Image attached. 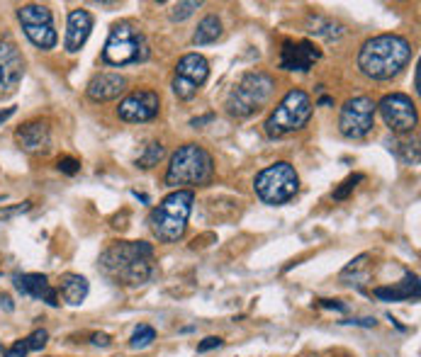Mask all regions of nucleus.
Segmentation results:
<instances>
[{
	"label": "nucleus",
	"mask_w": 421,
	"mask_h": 357,
	"mask_svg": "<svg viewBox=\"0 0 421 357\" xmlns=\"http://www.w3.org/2000/svg\"><path fill=\"white\" fill-rule=\"evenodd\" d=\"M412 61V44L402 35H377L363 42L358 68L370 80H390Z\"/></svg>",
	"instance_id": "1"
},
{
	"label": "nucleus",
	"mask_w": 421,
	"mask_h": 357,
	"mask_svg": "<svg viewBox=\"0 0 421 357\" xmlns=\"http://www.w3.org/2000/svg\"><path fill=\"white\" fill-rule=\"evenodd\" d=\"M195 195L193 190H176L163 197L161 205H156L149 214V226L158 243H178L188 229V219L193 212Z\"/></svg>",
	"instance_id": "2"
},
{
	"label": "nucleus",
	"mask_w": 421,
	"mask_h": 357,
	"mask_svg": "<svg viewBox=\"0 0 421 357\" xmlns=\"http://www.w3.org/2000/svg\"><path fill=\"white\" fill-rule=\"evenodd\" d=\"M275 92V78L266 71H249L242 75L232 92L227 95L224 109L232 119H249L251 114L261 112L271 102Z\"/></svg>",
	"instance_id": "3"
},
{
	"label": "nucleus",
	"mask_w": 421,
	"mask_h": 357,
	"mask_svg": "<svg viewBox=\"0 0 421 357\" xmlns=\"http://www.w3.org/2000/svg\"><path fill=\"white\" fill-rule=\"evenodd\" d=\"M215 175V161H212L210 151L198 144H183L171 156L166 170V185L168 188H180V185H190V188H200L207 185Z\"/></svg>",
	"instance_id": "4"
},
{
	"label": "nucleus",
	"mask_w": 421,
	"mask_h": 357,
	"mask_svg": "<svg viewBox=\"0 0 421 357\" xmlns=\"http://www.w3.org/2000/svg\"><path fill=\"white\" fill-rule=\"evenodd\" d=\"M312 109L314 107H312L307 92L295 87V90H290L287 95L278 102V107L273 109L271 117L266 119L263 124L266 134L271 136V139H280V136H287V134H295V131L304 129L312 119Z\"/></svg>",
	"instance_id": "5"
},
{
	"label": "nucleus",
	"mask_w": 421,
	"mask_h": 357,
	"mask_svg": "<svg viewBox=\"0 0 421 357\" xmlns=\"http://www.w3.org/2000/svg\"><path fill=\"white\" fill-rule=\"evenodd\" d=\"M254 190L261 197V202L273 207H280L292 200L300 190V175L287 161H278L256 175Z\"/></svg>",
	"instance_id": "6"
},
{
	"label": "nucleus",
	"mask_w": 421,
	"mask_h": 357,
	"mask_svg": "<svg viewBox=\"0 0 421 357\" xmlns=\"http://www.w3.org/2000/svg\"><path fill=\"white\" fill-rule=\"evenodd\" d=\"M149 59V47L146 40L132 22H117L112 25L110 37L102 49V61L110 66H127Z\"/></svg>",
	"instance_id": "7"
},
{
	"label": "nucleus",
	"mask_w": 421,
	"mask_h": 357,
	"mask_svg": "<svg viewBox=\"0 0 421 357\" xmlns=\"http://www.w3.org/2000/svg\"><path fill=\"white\" fill-rule=\"evenodd\" d=\"M18 20L23 25L25 37L35 44L42 52L57 47L59 35L54 30V15L47 5H37V3H27L18 8Z\"/></svg>",
	"instance_id": "8"
},
{
	"label": "nucleus",
	"mask_w": 421,
	"mask_h": 357,
	"mask_svg": "<svg viewBox=\"0 0 421 357\" xmlns=\"http://www.w3.org/2000/svg\"><path fill=\"white\" fill-rule=\"evenodd\" d=\"M375 126V102L368 95L348 97L338 112V131L346 139H365Z\"/></svg>",
	"instance_id": "9"
},
{
	"label": "nucleus",
	"mask_w": 421,
	"mask_h": 357,
	"mask_svg": "<svg viewBox=\"0 0 421 357\" xmlns=\"http://www.w3.org/2000/svg\"><path fill=\"white\" fill-rule=\"evenodd\" d=\"M375 109H380L385 124L390 126V131L397 136L412 134L419 124L417 102L409 95H404V92H390V95H385L375 105Z\"/></svg>",
	"instance_id": "10"
},
{
	"label": "nucleus",
	"mask_w": 421,
	"mask_h": 357,
	"mask_svg": "<svg viewBox=\"0 0 421 357\" xmlns=\"http://www.w3.org/2000/svg\"><path fill=\"white\" fill-rule=\"evenodd\" d=\"M210 78V63L202 54H185L176 63V75H173V92L178 100L188 102L198 95V90Z\"/></svg>",
	"instance_id": "11"
},
{
	"label": "nucleus",
	"mask_w": 421,
	"mask_h": 357,
	"mask_svg": "<svg viewBox=\"0 0 421 357\" xmlns=\"http://www.w3.org/2000/svg\"><path fill=\"white\" fill-rule=\"evenodd\" d=\"M154 255V246L146 241H117V243L107 246L100 253V270L107 277L117 279L119 274L127 270L129 262H134L136 258H151Z\"/></svg>",
	"instance_id": "12"
},
{
	"label": "nucleus",
	"mask_w": 421,
	"mask_h": 357,
	"mask_svg": "<svg viewBox=\"0 0 421 357\" xmlns=\"http://www.w3.org/2000/svg\"><path fill=\"white\" fill-rule=\"evenodd\" d=\"M161 109V97L154 90H134L129 92L124 100H119L117 117L122 122L139 124V122H151Z\"/></svg>",
	"instance_id": "13"
},
{
	"label": "nucleus",
	"mask_w": 421,
	"mask_h": 357,
	"mask_svg": "<svg viewBox=\"0 0 421 357\" xmlns=\"http://www.w3.org/2000/svg\"><path fill=\"white\" fill-rule=\"evenodd\" d=\"M25 73V59L15 42L8 37H0V90H15L23 80Z\"/></svg>",
	"instance_id": "14"
},
{
	"label": "nucleus",
	"mask_w": 421,
	"mask_h": 357,
	"mask_svg": "<svg viewBox=\"0 0 421 357\" xmlns=\"http://www.w3.org/2000/svg\"><path fill=\"white\" fill-rule=\"evenodd\" d=\"M321 59V52L312 42L285 40L280 49V68L283 71H309Z\"/></svg>",
	"instance_id": "15"
},
{
	"label": "nucleus",
	"mask_w": 421,
	"mask_h": 357,
	"mask_svg": "<svg viewBox=\"0 0 421 357\" xmlns=\"http://www.w3.org/2000/svg\"><path fill=\"white\" fill-rule=\"evenodd\" d=\"M15 144L25 153H45L52 146V126L47 119H30L15 131Z\"/></svg>",
	"instance_id": "16"
},
{
	"label": "nucleus",
	"mask_w": 421,
	"mask_h": 357,
	"mask_svg": "<svg viewBox=\"0 0 421 357\" xmlns=\"http://www.w3.org/2000/svg\"><path fill=\"white\" fill-rule=\"evenodd\" d=\"M13 284L20 294L32 296V299L47 301L49 306H59V294L57 289L52 287L47 274L42 272H25V274H15Z\"/></svg>",
	"instance_id": "17"
},
{
	"label": "nucleus",
	"mask_w": 421,
	"mask_h": 357,
	"mask_svg": "<svg viewBox=\"0 0 421 357\" xmlns=\"http://www.w3.org/2000/svg\"><path fill=\"white\" fill-rule=\"evenodd\" d=\"M93 32V15L83 8H76L66 18V37H64V49L69 54H78L85 47Z\"/></svg>",
	"instance_id": "18"
},
{
	"label": "nucleus",
	"mask_w": 421,
	"mask_h": 357,
	"mask_svg": "<svg viewBox=\"0 0 421 357\" xmlns=\"http://www.w3.org/2000/svg\"><path fill=\"white\" fill-rule=\"evenodd\" d=\"M127 90V78L119 73H97L90 78L88 87H85V95L93 102H110L117 100L122 92Z\"/></svg>",
	"instance_id": "19"
},
{
	"label": "nucleus",
	"mask_w": 421,
	"mask_h": 357,
	"mask_svg": "<svg viewBox=\"0 0 421 357\" xmlns=\"http://www.w3.org/2000/svg\"><path fill=\"white\" fill-rule=\"evenodd\" d=\"M380 301H419L421 284L417 274H404L402 282L392 284V287H377L373 292Z\"/></svg>",
	"instance_id": "20"
},
{
	"label": "nucleus",
	"mask_w": 421,
	"mask_h": 357,
	"mask_svg": "<svg viewBox=\"0 0 421 357\" xmlns=\"http://www.w3.org/2000/svg\"><path fill=\"white\" fill-rule=\"evenodd\" d=\"M90 292V284L83 274L78 272H66L59 279V294H61L64 304L69 306H81L85 301V296Z\"/></svg>",
	"instance_id": "21"
},
{
	"label": "nucleus",
	"mask_w": 421,
	"mask_h": 357,
	"mask_svg": "<svg viewBox=\"0 0 421 357\" xmlns=\"http://www.w3.org/2000/svg\"><path fill=\"white\" fill-rule=\"evenodd\" d=\"M154 274V265H151V258H136L134 262H129L127 270L117 277V282L127 284V287H141L146 284Z\"/></svg>",
	"instance_id": "22"
},
{
	"label": "nucleus",
	"mask_w": 421,
	"mask_h": 357,
	"mask_svg": "<svg viewBox=\"0 0 421 357\" xmlns=\"http://www.w3.org/2000/svg\"><path fill=\"white\" fill-rule=\"evenodd\" d=\"M390 148L395 151V156L404 166H417L419 163V139L412 134L397 136V139L390 141Z\"/></svg>",
	"instance_id": "23"
},
{
	"label": "nucleus",
	"mask_w": 421,
	"mask_h": 357,
	"mask_svg": "<svg viewBox=\"0 0 421 357\" xmlns=\"http://www.w3.org/2000/svg\"><path fill=\"white\" fill-rule=\"evenodd\" d=\"M220 37H222V20L217 15H205L193 35V44L195 47H205V44L217 42Z\"/></svg>",
	"instance_id": "24"
},
{
	"label": "nucleus",
	"mask_w": 421,
	"mask_h": 357,
	"mask_svg": "<svg viewBox=\"0 0 421 357\" xmlns=\"http://www.w3.org/2000/svg\"><path fill=\"white\" fill-rule=\"evenodd\" d=\"M309 27H312L309 30L312 35L324 37L326 42H336L346 35V27L338 25V22H333V20H326V18H309Z\"/></svg>",
	"instance_id": "25"
},
{
	"label": "nucleus",
	"mask_w": 421,
	"mask_h": 357,
	"mask_svg": "<svg viewBox=\"0 0 421 357\" xmlns=\"http://www.w3.org/2000/svg\"><path fill=\"white\" fill-rule=\"evenodd\" d=\"M163 156H166V148H163V144H158V141H154V144L146 146L144 153H141V156L136 158V166L144 168V170H149V168L158 166V161H161Z\"/></svg>",
	"instance_id": "26"
},
{
	"label": "nucleus",
	"mask_w": 421,
	"mask_h": 357,
	"mask_svg": "<svg viewBox=\"0 0 421 357\" xmlns=\"http://www.w3.org/2000/svg\"><path fill=\"white\" fill-rule=\"evenodd\" d=\"M363 180H365V175H363V173H353V175H348V178L343 180V183L331 192V197H333V200H336V202L348 200V197H351V192H353L355 188H358V183H363Z\"/></svg>",
	"instance_id": "27"
},
{
	"label": "nucleus",
	"mask_w": 421,
	"mask_h": 357,
	"mask_svg": "<svg viewBox=\"0 0 421 357\" xmlns=\"http://www.w3.org/2000/svg\"><path fill=\"white\" fill-rule=\"evenodd\" d=\"M154 340H156V331L144 323V326H139L134 331L132 340H129V348H132V350H144V348H149Z\"/></svg>",
	"instance_id": "28"
},
{
	"label": "nucleus",
	"mask_w": 421,
	"mask_h": 357,
	"mask_svg": "<svg viewBox=\"0 0 421 357\" xmlns=\"http://www.w3.org/2000/svg\"><path fill=\"white\" fill-rule=\"evenodd\" d=\"M202 8V3H195V0H180V3H176L171 8V20L173 22H183V20H188L190 15L195 13V10H200Z\"/></svg>",
	"instance_id": "29"
},
{
	"label": "nucleus",
	"mask_w": 421,
	"mask_h": 357,
	"mask_svg": "<svg viewBox=\"0 0 421 357\" xmlns=\"http://www.w3.org/2000/svg\"><path fill=\"white\" fill-rule=\"evenodd\" d=\"M30 210H32V202L30 200L20 202V205L0 207V222H10V219H18V217H23V214H27Z\"/></svg>",
	"instance_id": "30"
},
{
	"label": "nucleus",
	"mask_w": 421,
	"mask_h": 357,
	"mask_svg": "<svg viewBox=\"0 0 421 357\" xmlns=\"http://www.w3.org/2000/svg\"><path fill=\"white\" fill-rule=\"evenodd\" d=\"M47 340H49V333L45 331V328H37L35 333H30V336L25 338V343H27V350L30 353H37V350H42L47 345Z\"/></svg>",
	"instance_id": "31"
},
{
	"label": "nucleus",
	"mask_w": 421,
	"mask_h": 357,
	"mask_svg": "<svg viewBox=\"0 0 421 357\" xmlns=\"http://www.w3.org/2000/svg\"><path fill=\"white\" fill-rule=\"evenodd\" d=\"M57 168H59V173H64V175H76L81 170V161L73 156H61L57 161Z\"/></svg>",
	"instance_id": "32"
},
{
	"label": "nucleus",
	"mask_w": 421,
	"mask_h": 357,
	"mask_svg": "<svg viewBox=\"0 0 421 357\" xmlns=\"http://www.w3.org/2000/svg\"><path fill=\"white\" fill-rule=\"evenodd\" d=\"M368 260H370V255L368 253H363V255H358L355 260H351V265H346L343 267V272H341V279H348L351 274H358L360 270H363L365 265H368Z\"/></svg>",
	"instance_id": "33"
},
{
	"label": "nucleus",
	"mask_w": 421,
	"mask_h": 357,
	"mask_svg": "<svg viewBox=\"0 0 421 357\" xmlns=\"http://www.w3.org/2000/svg\"><path fill=\"white\" fill-rule=\"evenodd\" d=\"M27 355H30V350H27V343H25V338L15 340V343L10 345L8 350H5V357H27Z\"/></svg>",
	"instance_id": "34"
},
{
	"label": "nucleus",
	"mask_w": 421,
	"mask_h": 357,
	"mask_svg": "<svg viewBox=\"0 0 421 357\" xmlns=\"http://www.w3.org/2000/svg\"><path fill=\"white\" fill-rule=\"evenodd\" d=\"M222 345H224L222 338L210 336V338H205V340H202V343L198 345V353H210V350H217V348H222Z\"/></svg>",
	"instance_id": "35"
},
{
	"label": "nucleus",
	"mask_w": 421,
	"mask_h": 357,
	"mask_svg": "<svg viewBox=\"0 0 421 357\" xmlns=\"http://www.w3.org/2000/svg\"><path fill=\"white\" fill-rule=\"evenodd\" d=\"M93 345H97V348H110L112 338L107 336V333H93Z\"/></svg>",
	"instance_id": "36"
},
{
	"label": "nucleus",
	"mask_w": 421,
	"mask_h": 357,
	"mask_svg": "<svg viewBox=\"0 0 421 357\" xmlns=\"http://www.w3.org/2000/svg\"><path fill=\"white\" fill-rule=\"evenodd\" d=\"M343 323H348V326H363V328H375V318H348V321H343Z\"/></svg>",
	"instance_id": "37"
},
{
	"label": "nucleus",
	"mask_w": 421,
	"mask_h": 357,
	"mask_svg": "<svg viewBox=\"0 0 421 357\" xmlns=\"http://www.w3.org/2000/svg\"><path fill=\"white\" fill-rule=\"evenodd\" d=\"M319 306H324V309H336V311H346L348 306L341 304L338 299H319Z\"/></svg>",
	"instance_id": "38"
},
{
	"label": "nucleus",
	"mask_w": 421,
	"mask_h": 357,
	"mask_svg": "<svg viewBox=\"0 0 421 357\" xmlns=\"http://www.w3.org/2000/svg\"><path fill=\"white\" fill-rule=\"evenodd\" d=\"M0 309H5V311H15V304H13V299H10L8 294H0Z\"/></svg>",
	"instance_id": "39"
},
{
	"label": "nucleus",
	"mask_w": 421,
	"mask_h": 357,
	"mask_svg": "<svg viewBox=\"0 0 421 357\" xmlns=\"http://www.w3.org/2000/svg\"><path fill=\"white\" fill-rule=\"evenodd\" d=\"M15 112H18V107H5V109H0V124L8 122V119L13 117Z\"/></svg>",
	"instance_id": "40"
},
{
	"label": "nucleus",
	"mask_w": 421,
	"mask_h": 357,
	"mask_svg": "<svg viewBox=\"0 0 421 357\" xmlns=\"http://www.w3.org/2000/svg\"><path fill=\"white\" fill-rule=\"evenodd\" d=\"M207 122H212V114H205V117H198V119H193V122H190V126H193V129H198V126L207 124Z\"/></svg>",
	"instance_id": "41"
},
{
	"label": "nucleus",
	"mask_w": 421,
	"mask_h": 357,
	"mask_svg": "<svg viewBox=\"0 0 421 357\" xmlns=\"http://www.w3.org/2000/svg\"><path fill=\"white\" fill-rule=\"evenodd\" d=\"M319 105H321V107H329V105H333V100H331V97H321Z\"/></svg>",
	"instance_id": "42"
},
{
	"label": "nucleus",
	"mask_w": 421,
	"mask_h": 357,
	"mask_svg": "<svg viewBox=\"0 0 421 357\" xmlns=\"http://www.w3.org/2000/svg\"><path fill=\"white\" fill-rule=\"evenodd\" d=\"M0 202H3V195H0Z\"/></svg>",
	"instance_id": "43"
},
{
	"label": "nucleus",
	"mask_w": 421,
	"mask_h": 357,
	"mask_svg": "<svg viewBox=\"0 0 421 357\" xmlns=\"http://www.w3.org/2000/svg\"><path fill=\"white\" fill-rule=\"evenodd\" d=\"M0 350H3V343H0Z\"/></svg>",
	"instance_id": "44"
}]
</instances>
